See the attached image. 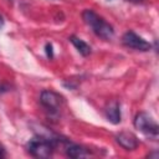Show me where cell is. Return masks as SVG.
<instances>
[{
	"mask_svg": "<svg viewBox=\"0 0 159 159\" xmlns=\"http://www.w3.org/2000/svg\"><path fill=\"white\" fill-rule=\"evenodd\" d=\"M82 19L98 37H101L103 40H111L113 37V35H114L113 26L111 24H108L103 17L97 15L93 10H89V9L84 10L82 12Z\"/></svg>",
	"mask_w": 159,
	"mask_h": 159,
	"instance_id": "6da1fadb",
	"label": "cell"
},
{
	"mask_svg": "<svg viewBox=\"0 0 159 159\" xmlns=\"http://www.w3.org/2000/svg\"><path fill=\"white\" fill-rule=\"evenodd\" d=\"M57 143H58V139L37 135L30 139V142L27 143V152L35 158L46 159L53 154Z\"/></svg>",
	"mask_w": 159,
	"mask_h": 159,
	"instance_id": "7a4b0ae2",
	"label": "cell"
},
{
	"mask_svg": "<svg viewBox=\"0 0 159 159\" xmlns=\"http://www.w3.org/2000/svg\"><path fill=\"white\" fill-rule=\"evenodd\" d=\"M134 127L144 133L145 135H149L152 138H157L158 133H159V127L157 124V122L153 119V117L150 114H148L147 112H139L135 118H134Z\"/></svg>",
	"mask_w": 159,
	"mask_h": 159,
	"instance_id": "3957f363",
	"label": "cell"
},
{
	"mask_svg": "<svg viewBox=\"0 0 159 159\" xmlns=\"http://www.w3.org/2000/svg\"><path fill=\"white\" fill-rule=\"evenodd\" d=\"M40 102L41 104L47 109V111H51L52 113H56L62 103H63V97L60 96L58 93L53 92V91H50V89H46V91H42L41 94H40Z\"/></svg>",
	"mask_w": 159,
	"mask_h": 159,
	"instance_id": "277c9868",
	"label": "cell"
},
{
	"mask_svg": "<svg viewBox=\"0 0 159 159\" xmlns=\"http://www.w3.org/2000/svg\"><path fill=\"white\" fill-rule=\"evenodd\" d=\"M122 42L124 46L137 51H148L152 47V45L147 40L137 35L134 31H127L122 37Z\"/></svg>",
	"mask_w": 159,
	"mask_h": 159,
	"instance_id": "5b68a950",
	"label": "cell"
},
{
	"mask_svg": "<svg viewBox=\"0 0 159 159\" xmlns=\"http://www.w3.org/2000/svg\"><path fill=\"white\" fill-rule=\"evenodd\" d=\"M116 142L125 150H134L139 145V140H138L137 135L132 132H128V130L119 132L116 135Z\"/></svg>",
	"mask_w": 159,
	"mask_h": 159,
	"instance_id": "8992f818",
	"label": "cell"
},
{
	"mask_svg": "<svg viewBox=\"0 0 159 159\" xmlns=\"http://www.w3.org/2000/svg\"><path fill=\"white\" fill-rule=\"evenodd\" d=\"M104 113H106L107 120L111 122L112 124L120 123V104L118 101H111L107 104Z\"/></svg>",
	"mask_w": 159,
	"mask_h": 159,
	"instance_id": "52a82bcc",
	"label": "cell"
},
{
	"mask_svg": "<svg viewBox=\"0 0 159 159\" xmlns=\"http://www.w3.org/2000/svg\"><path fill=\"white\" fill-rule=\"evenodd\" d=\"M65 143V152H66V155L70 157V158H75V159H78V158H84L87 155H89V152L78 145V144H75V143H71L68 140H63Z\"/></svg>",
	"mask_w": 159,
	"mask_h": 159,
	"instance_id": "ba28073f",
	"label": "cell"
},
{
	"mask_svg": "<svg viewBox=\"0 0 159 159\" xmlns=\"http://www.w3.org/2000/svg\"><path fill=\"white\" fill-rule=\"evenodd\" d=\"M68 40H70V42L76 47V50H77L82 56L86 57V56H88V55L91 53V46H89L87 42H84L83 40H81L80 37L72 35Z\"/></svg>",
	"mask_w": 159,
	"mask_h": 159,
	"instance_id": "9c48e42d",
	"label": "cell"
},
{
	"mask_svg": "<svg viewBox=\"0 0 159 159\" xmlns=\"http://www.w3.org/2000/svg\"><path fill=\"white\" fill-rule=\"evenodd\" d=\"M45 50H46V55H47V57H48V58H52V57H53V50H52V45H51V43H46Z\"/></svg>",
	"mask_w": 159,
	"mask_h": 159,
	"instance_id": "30bf717a",
	"label": "cell"
},
{
	"mask_svg": "<svg viewBox=\"0 0 159 159\" xmlns=\"http://www.w3.org/2000/svg\"><path fill=\"white\" fill-rule=\"evenodd\" d=\"M2 157H5V148H4V145L0 143V158H2Z\"/></svg>",
	"mask_w": 159,
	"mask_h": 159,
	"instance_id": "8fae6325",
	"label": "cell"
},
{
	"mask_svg": "<svg viewBox=\"0 0 159 159\" xmlns=\"http://www.w3.org/2000/svg\"><path fill=\"white\" fill-rule=\"evenodd\" d=\"M2 26H4V17L0 15V29H2Z\"/></svg>",
	"mask_w": 159,
	"mask_h": 159,
	"instance_id": "7c38bea8",
	"label": "cell"
},
{
	"mask_svg": "<svg viewBox=\"0 0 159 159\" xmlns=\"http://www.w3.org/2000/svg\"><path fill=\"white\" fill-rule=\"evenodd\" d=\"M128 1H132V2H139V1H142V0H128Z\"/></svg>",
	"mask_w": 159,
	"mask_h": 159,
	"instance_id": "4fadbf2b",
	"label": "cell"
},
{
	"mask_svg": "<svg viewBox=\"0 0 159 159\" xmlns=\"http://www.w3.org/2000/svg\"><path fill=\"white\" fill-rule=\"evenodd\" d=\"M9 1H12V0H9Z\"/></svg>",
	"mask_w": 159,
	"mask_h": 159,
	"instance_id": "5bb4252c",
	"label": "cell"
}]
</instances>
